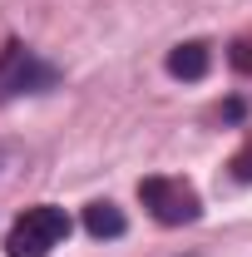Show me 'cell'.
Wrapping results in <instances>:
<instances>
[{"label": "cell", "instance_id": "1", "mask_svg": "<svg viewBox=\"0 0 252 257\" xmlns=\"http://www.w3.org/2000/svg\"><path fill=\"white\" fill-rule=\"evenodd\" d=\"M64 237H69V213L55 208V203H35V208H25V213L10 223L5 252L10 257H50Z\"/></svg>", "mask_w": 252, "mask_h": 257}, {"label": "cell", "instance_id": "2", "mask_svg": "<svg viewBox=\"0 0 252 257\" xmlns=\"http://www.w3.org/2000/svg\"><path fill=\"white\" fill-rule=\"evenodd\" d=\"M55 79H60V69L45 64L30 45L10 40V45L0 50V104H5V99H20V94H40V89H50Z\"/></svg>", "mask_w": 252, "mask_h": 257}, {"label": "cell", "instance_id": "3", "mask_svg": "<svg viewBox=\"0 0 252 257\" xmlns=\"http://www.w3.org/2000/svg\"><path fill=\"white\" fill-rule=\"evenodd\" d=\"M139 198H144V208H149L163 227L198 223V213H203L198 188H193L188 178H144V183H139Z\"/></svg>", "mask_w": 252, "mask_h": 257}, {"label": "cell", "instance_id": "4", "mask_svg": "<svg viewBox=\"0 0 252 257\" xmlns=\"http://www.w3.org/2000/svg\"><path fill=\"white\" fill-rule=\"evenodd\" d=\"M208 60H213V55H208L203 40L173 45V50H168V74H173V79H203V74H208Z\"/></svg>", "mask_w": 252, "mask_h": 257}, {"label": "cell", "instance_id": "5", "mask_svg": "<svg viewBox=\"0 0 252 257\" xmlns=\"http://www.w3.org/2000/svg\"><path fill=\"white\" fill-rule=\"evenodd\" d=\"M124 227H129L124 213H119L109 198H99V203H89V208H84V232H89V237H99V242H104V237H124Z\"/></svg>", "mask_w": 252, "mask_h": 257}, {"label": "cell", "instance_id": "6", "mask_svg": "<svg viewBox=\"0 0 252 257\" xmlns=\"http://www.w3.org/2000/svg\"><path fill=\"white\" fill-rule=\"evenodd\" d=\"M227 168H232V178H237V183H252V134L242 139V149L232 154V163H227Z\"/></svg>", "mask_w": 252, "mask_h": 257}, {"label": "cell", "instance_id": "7", "mask_svg": "<svg viewBox=\"0 0 252 257\" xmlns=\"http://www.w3.org/2000/svg\"><path fill=\"white\" fill-rule=\"evenodd\" d=\"M227 60H232V69H242V74H252V35H242V40H232Z\"/></svg>", "mask_w": 252, "mask_h": 257}]
</instances>
